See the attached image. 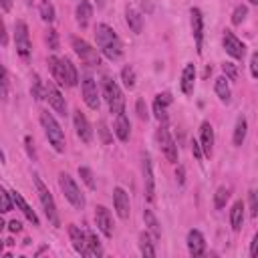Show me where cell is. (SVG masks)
<instances>
[{"mask_svg":"<svg viewBox=\"0 0 258 258\" xmlns=\"http://www.w3.org/2000/svg\"><path fill=\"white\" fill-rule=\"evenodd\" d=\"M153 113H155V119L159 121V123H167V107H163V105H159L157 101H153Z\"/></svg>","mask_w":258,"mask_h":258,"instance_id":"obj_41","label":"cell"},{"mask_svg":"<svg viewBox=\"0 0 258 258\" xmlns=\"http://www.w3.org/2000/svg\"><path fill=\"white\" fill-rule=\"evenodd\" d=\"M95 40H97V46H99V50H101V54H103L105 58H109V60L121 58V54H123V44H121L117 32H115L109 24L101 22V24L95 26Z\"/></svg>","mask_w":258,"mask_h":258,"instance_id":"obj_1","label":"cell"},{"mask_svg":"<svg viewBox=\"0 0 258 258\" xmlns=\"http://www.w3.org/2000/svg\"><path fill=\"white\" fill-rule=\"evenodd\" d=\"M8 230H10L12 234H18V232L22 230V224H20L18 220H10V222H8Z\"/></svg>","mask_w":258,"mask_h":258,"instance_id":"obj_52","label":"cell"},{"mask_svg":"<svg viewBox=\"0 0 258 258\" xmlns=\"http://www.w3.org/2000/svg\"><path fill=\"white\" fill-rule=\"evenodd\" d=\"M222 44H224V50H226L232 58H244V54H246V44H244L232 30H224Z\"/></svg>","mask_w":258,"mask_h":258,"instance_id":"obj_9","label":"cell"},{"mask_svg":"<svg viewBox=\"0 0 258 258\" xmlns=\"http://www.w3.org/2000/svg\"><path fill=\"white\" fill-rule=\"evenodd\" d=\"M258 254V234H254V238H252V242H250V256L254 258Z\"/></svg>","mask_w":258,"mask_h":258,"instance_id":"obj_53","label":"cell"},{"mask_svg":"<svg viewBox=\"0 0 258 258\" xmlns=\"http://www.w3.org/2000/svg\"><path fill=\"white\" fill-rule=\"evenodd\" d=\"M24 143H26V151H28V155H30L32 159H36V153H34V147H32V137L26 135V137H24Z\"/></svg>","mask_w":258,"mask_h":258,"instance_id":"obj_50","label":"cell"},{"mask_svg":"<svg viewBox=\"0 0 258 258\" xmlns=\"http://www.w3.org/2000/svg\"><path fill=\"white\" fill-rule=\"evenodd\" d=\"M48 69H50V73H52L54 81H56L58 85H64V73H62V62H60V58H58V56H50V58H48ZM64 87H67V85H64Z\"/></svg>","mask_w":258,"mask_h":258,"instance_id":"obj_30","label":"cell"},{"mask_svg":"<svg viewBox=\"0 0 258 258\" xmlns=\"http://www.w3.org/2000/svg\"><path fill=\"white\" fill-rule=\"evenodd\" d=\"M95 224L103 232V236H107V238L113 236V216L105 206H97L95 208Z\"/></svg>","mask_w":258,"mask_h":258,"instance_id":"obj_16","label":"cell"},{"mask_svg":"<svg viewBox=\"0 0 258 258\" xmlns=\"http://www.w3.org/2000/svg\"><path fill=\"white\" fill-rule=\"evenodd\" d=\"M60 62H62V73H64V85H67V87H75V85L79 83L77 67H75V64H73V60H71V58H67V56H62V58H60Z\"/></svg>","mask_w":258,"mask_h":258,"instance_id":"obj_25","label":"cell"},{"mask_svg":"<svg viewBox=\"0 0 258 258\" xmlns=\"http://www.w3.org/2000/svg\"><path fill=\"white\" fill-rule=\"evenodd\" d=\"M250 4H258V0H250Z\"/></svg>","mask_w":258,"mask_h":258,"instance_id":"obj_60","label":"cell"},{"mask_svg":"<svg viewBox=\"0 0 258 258\" xmlns=\"http://www.w3.org/2000/svg\"><path fill=\"white\" fill-rule=\"evenodd\" d=\"M99 133L103 137V143H109L111 137H109V129H107V123L105 121H99Z\"/></svg>","mask_w":258,"mask_h":258,"instance_id":"obj_46","label":"cell"},{"mask_svg":"<svg viewBox=\"0 0 258 258\" xmlns=\"http://www.w3.org/2000/svg\"><path fill=\"white\" fill-rule=\"evenodd\" d=\"M69 236H71V242H73L75 252L81 254V256H89V252H87V232L83 228L71 224L69 226Z\"/></svg>","mask_w":258,"mask_h":258,"instance_id":"obj_18","label":"cell"},{"mask_svg":"<svg viewBox=\"0 0 258 258\" xmlns=\"http://www.w3.org/2000/svg\"><path fill=\"white\" fill-rule=\"evenodd\" d=\"M189 16H191V34H194V40H196V48H198V54H202V44H204V16H202V10L191 8Z\"/></svg>","mask_w":258,"mask_h":258,"instance_id":"obj_14","label":"cell"},{"mask_svg":"<svg viewBox=\"0 0 258 258\" xmlns=\"http://www.w3.org/2000/svg\"><path fill=\"white\" fill-rule=\"evenodd\" d=\"M113 206H115V212H117V216L121 220H127L129 218L131 204H129V194L123 187H115L113 189Z\"/></svg>","mask_w":258,"mask_h":258,"instance_id":"obj_15","label":"cell"},{"mask_svg":"<svg viewBox=\"0 0 258 258\" xmlns=\"http://www.w3.org/2000/svg\"><path fill=\"white\" fill-rule=\"evenodd\" d=\"M250 214H252V218L258 216V196H256V191H250Z\"/></svg>","mask_w":258,"mask_h":258,"instance_id":"obj_45","label":"cell"},{"mask_svg":"<svg viewBox=\"0 0 258 258\" xmlns=\"http://www.w3.org/2000/svg\"><path fill=\"white\" fill-rule=\"evenodd\" d=\"M75 16H77V22H79V26H81V28H85V26L89 24L91 16H93V6H91V2H87V0H81V2L77 4Z\"/></svg>","mask_w":258,"mask_h":258,"instance_id":"obj_24","label":"cell"},{"mask_svg":"<svg viewBox=\"0 0 258 258\" xmlns=\"http://www.w3.org/2000/svg\"><path fill=\"white\" fill-rule=\"evenodd\" d=\"M228 200H230V189H228L226 185H220V187L216 189V194H214V208H216V210H222Z\"/></svg>","mask_w":258,"mask_h":258,"instance_id":"obj_34","label":"cell"},{"mask_svg":"<svg viewBox=\"0 0 258 258\" xmlns=\"http://www.w3.org/2000/svg\"><path fill=\"white\" fill-rule=\"evenodd\" d=\"M10 198H12V204H14V206L28 218V222H30L32 226H38V216H36V212L26 204V200H24L18 191H10Z\"/></svg>","mask_w":258,"mask_h":258,"instance_id":"obj_20","label":"cell"},{"mask_svg":"<svg viewBox=\"0 0 258 258\" xmlns=\"http://www.w3.org/2000/svg\"><path fill=\"white\" fill-rule=\"evenodd\" d=\"M0 8H2L4 12L12 10V0H0Z\"/></svg>","mask_w":258,"mask_h":258,"instance_id":"obj_55","label":"cell"},{"mask_svg":"<svg viewBox=\"0 0 258 258\" xmlns=\"http://www.w3.org/2000/svg\"><path fill=\"white\" fill-rule=\"evenodd\" d=\"M4 244H6V242H2V240H0V254L4 252Z\"/></svg>","mask_w":258,"mask_h":258,"instance_id":"obj_56","label":"cell"},{"mask_svg":"<svg viewBox=\"0 0 258 258\" xmlns=\"http://www.w3.org/2000/svg\"><path fill=\"white\" fill-rule=\"evenodd\" d=\"M71 44H73V48H75V52L87 62V64H93V67H97L101 60H99V54H97V50L87 42V40H83V38H79V36H73L71 38Z\"/></svg>","mask_w":258,"mask_h":258,"instance_id":"obj_8","label":"cell"},{"mask_svg":"<svg viewBox=\"0 0 258 258\" xmlns=\"http://www.w3.org/2000/svg\"><path fill=\"white\" fill-rule=\"evenodd\" d=\"M30 95L36 99V101H40V99H44V89H42V83H40V79H38V75H32V85H30Z\"/></svg>","mask_w":258,"mask_h":258,"instance_id":"obj_38","label":"cell"},{"mask_svg":"<svg viewBox=\"0 0 258 258\" xmlns=\"http://www.w3.org/2000/svg\"><path fill=\"white\" fill-rule=\"evenodd\" d=\"M81 91H83V101L87 103V107L93 109V111H97L99 109V89H97V81L91 75H87L83 79Z\"/></svg>","mask_w":258,"mask_h":258,"instance_id":"obj_10","label":"cell"},{"mask_svg":"<svg viewBox=\"0 0 258 258\" xmlns=\"http://www.w3.org/2000/svg\"><path fill=\"white\" fill-rule=\"evenodd\" d=\"M103 93H105V101H107L111 113L117 115V113H121V111L125 109V97H123V91L119 89V85H117L113 79H109V77L103 79Z\"/></svg>","mask_w":258,"mask_h":258,"instance_id":"obj_5","label":"cell"},{"mask_svg":"<svg viewBox=\"0 0 258 258\" xmlns=\"http://www.w3.org/2000/svg\"><path fill=\"white\" fill-rule=\"evenodd\" d=\"M222 71H224V77H226L228 81H236V79H238V69H236V64L224 62V64H222Z\"/></svg>","mask_w":258,"mask_h":258,"instance_id":"obj_42","label":"cell"},{"mask_svg":"<svg viewBox=\"0 0 258 258\" xmlns=\"http://www.w3.org/2000/svg\"><path fill=\"white\" fill-rule=\"evenodd\" d=\"M46 42H48V48L50 50H56L58 48V34L54 28H48L46 30Z\"/></svg>","mask_w":258,"mask_h":258,"instance_id":"obj_43","label":"cell"},{"mask_svg":"<svg viewBox=\"0 0 258 258\" xmlns=\"http://www.w3.org/2000/svg\"><path fill=\"white\" fill-rule=\"evenodd\" d=\"M143 220H145V226H147V230L151 232L153 240H157V238L161 236V226H159L155 214H153L151 210H143Z\"/></svg>","mask_w":258,"mask_h":258,"instance_id":"obj_28","label":"cell"},{"mask_svg":"<svg viewBox=\"0 0 258 258\" xmlns=\"http://www.w3.org/2000/svg\"><path fill=\"white\" fill-rule=\"evenodd\" d=\"M0 161H4V153H2V149H0Z\"/></svg>","mask_w":258,"mask_h":258,"instance_id":"obj_58","label":"cell"},{"mask_svg":"<svg viewBox=\"0 0 258 258\" xmlns=\"http://www.w3.org/2000/svg\"><path fill=\"white\" fill-rule=\"evenodd\" d=\"M103 2H105V0H97V4H99V6H103Z\"/></svg>","mask_w":258,"mask_h":258,"instance_id":"obj_59","label":"cell"},{"mask_svg":"<svg viewBox=\"0 0 258 258\" xmlns=\"http://www.w3.org/2000/svg\"><path fill=\"white\" fill-rule=\"evenodd\" d=\"M194 83H196V67L194 62H187L183 67V73H181V91L183 95H191L194 93Z\"/></svg>","mask_w":258,"mask_h":258,"instance_id":"obj_21","label":"cell"},{"mask_svg":"<svg viewBox=\"0 0 258 258\" xmlns=\"http://www.w3.org/2000/svg\"><path fill=\"white\" fill-rule=\"evenodd\" d=\"M121 81H123V85L127 87V89H133L135 87V81H137V77H135V69L133 67H123L121 69Z\"/></svg>","mask_w":258,"mask_h":258,"instance_id":"obj_35","label":"cell"},{"mask_svg":"<svg viewBox=\"0 0 258 258\" xmlns=\"http://www.w3.org/2000/svg\"><path fill=\"white\" fill-rule=\"evenodd\" d=\"M38 12H40V18H42L44 22H52L54 16H56L54 6H52L50 0H40V4H38Z\"/></svg>","mask_w":258,"mask_h":258,"instance_id":"obj_32","label":"cell"},{"mask_svg":"<svg viewBox=\"0 0 258 258\" xmlns=\"http://www.w3.org/2000/svg\"><path fill=\"white\" fill-rule=\"evenodd\" d=\"M141 171H143L145 200H147V202H153V200H155V177H153V165H151V157H149V155H143Z\"/></svg>","mask_w":258,"mask_h":258,"instance_id":"obj_11","label":"cell"},{"mask_svg":"<svg viewBox=\"0 0 258 258\" xmlns=\"http://www.w3.org/2000/svg\"><path fill=\"white\" fill-rule=\"evenodd\" d=\"M214 91H216V95L220 97L222 103H230L232 91H230V83H228V79H226L224 75L216 79V83H214Z\"/></svg>","mask_w":258,"mask_h":258,"instance_id":"obj_27","label":"cell"},{"mask_svg":"<svg viewBox=\"0 0 258 258\" xmlns=\"http://www.w3.org/2000/svg\"><path fill=\"white\" fill-rule=\"evenodd\" d=\"M8 91H10L8 73H6V69L0 64V99H2V101H6V99H8Z\"/></svg>","mask_w":258,"mask_h":258,"instance_id":"obj_36","label":"cell"},{"mask_svg":"<svg viewBox=\"0 0 258 258\" xmlns=\"http://www.w3.org/2000/svg\"><path fill=\"white\" fill-rule=\"evenodd\" d=\"M12 198H10V194L0 185V212L2 214H8V212H12Z\"/></svg>","mask_w":258,"mask_h":258,"instance_id":"obj_37","label":"cell"},{"mask_svg":"<svg viewBox=\"0 0 258 258\" xmlns=\"http://www.w3.org/2000/svg\"><path fill=\"white\" fill-rule=\"evenodd\" d=\"M185 242H187V252L191 256H202L206 252V240L200 230H189Z\"/></svg>","mask_w":258,"mask_h":258,"instance_id":"obj_19","label":"cell"},{"mask_svg":"<svg viewBox=\"0 0 258 258\" xmlns=\"http://www.w3.org/2000/svg\"><path fill=\"white\" fill-rule=\"evenodd\" d=\"M246 16H248V6H244V4L236 6L232 12V24H242L246 20Z\"/></svg>","mask_w":258,"mask_h":258,"instance_id":"obj_39","label":"cell"},{"mask_svg":"<svg viewBox=\"0 0 258 258\" xmlns=\"http://www.w3.org/2000/svg\"><path fill=\"white\" fill-rule=\"evenodd\" d=\"M40 125H42V129H44V135H46L48 143L52 145V149H54L56 153H62L64 147H67V143H64V131L60 129V125H58V121L52 117V113L42 111V113H40Z\"/></svg>","mask_w":258,"mask_h":258,"instance_id":"obj_2","label":"cell"},{"mask_svg":"<svg viewBox=\"0 0 258 258\" xmlns=\"http://www.w3.org/2000/svg\"><path fill=\"white\" fill-rule=\"evenodd\" d=\"M4 226H6V224H4V220H2V218H0V232H2V230H4Z\"/></svg>","mask_w":258,"mask_h":258,"instance_id":"obj_57","label":"cell"},{"mask_svg":"<svg viewBox=\"0 0 258 258\" xmlns=\"http://www.w3.org/2000/svg\"><path fill=\"white\" fill-rule=\"evenodd\" d=\"M155 137H157L159 149H161V153L165 155V159H167L169 163H177V145H175V141H173V137H171L169 129L165 127V123H161V125H159V129H157Z\"/></svg>","mask_w":258,"mask_h":258,"instance_id":"obj_6","label":"cell"},{"mask_svg":"<svg viewBox=\"0 0 258 258\" xmlns=\"http://www.w3.org/2000/svg\"><path fill=\"white\" fill-rule=\"evenodd\" d=\"M191 151H194V155H196V159H202L204 157V153H202V147H200V141H191Z\"/></svg>","mask_w":258,"mask_h":258,"instance_id":"obj_51","label":"cell"},{"mask_svg":"<svg viewBox=\"0 0 258 258\" xmlns=\"http://www.w3.org/2000/svg\"><path fill=\"white\" fill-rule=\"evenodd\" d=\"M139 250L145 258H153L155 256V246H153V238L147 234V232H141L139 234Z\"/></svg>","mask_w":258,"mask_h":258,"instance_id":"obj_29","label":"cell"},{"mask_svg":"<svg viewBox=\"0 0 258 258\" xmlns=\"http://www.w3.org/2000/svg\"><path fill=\"white\" fill-rule=\"evenodd\" d=\"M44 99L48 101V105L54 109V113L58 115H67V103H64V97L60 95V91L52 85V83H46L44 85Z\"/></svg>","mask_w":258,"mask_h":258,"instance_id":"obj_12","label":"cell"},{"mask_svg":"<svg viewBox=\"0 0 258 258\" xmlns=\"http://www.w3.org/2000/svg\"><path fill=\"white\" fill-rule=\"evenodd\" d=\"M58 187H60V191H62V196L71 202V206H75L77 210H83L85 208V196H83V191L79 189V185H77V181L69 175V173H58Z\"/></svg>","mask_w":258,"mask_h":258,"instance_id":"obj_4","label":"cell"},{"mask_svg":"<svg viewBox=\"0 0 258 258\" xmlns=\"http://www.w3.org/2000/svg\"><path fill=\"white\" fill-rule=\"evenodd\" d=\"M79 175H81V179L87 183L89 189H95V187H97V183H95V175H93V171H91L89 167H79Z\"/></svg>","mask_w":258,"mask_h":258,"instance_id":"obj_40","label":"cell"},{"mask_svg":"<svg viewBox=\"0 0 258 258\" xmlns=\"http://www.w3.org/2000/svg\"><path fill=\"white\" fill-rule=\"evenodd\" d=\"M175 175H177V181H179V183H183V181H185V169H183L181 165L177 167V171H175Z\"/></svg>","mask_w":258,"mask_h":258,"instance_id":"obj_54","label":"cell"},{"mask_svg":"<svg viewBox=\"0 0 258 258\" xmlns=\"http://www.w3.org/2000/svg\"><path fill=\"white\" fill-rule=\"evenodd\" d=\"M73 123H75L77 137H79L83 143H91V141H93V127H91L89 119L85 117V113H81V109L75 111V115H73Z\"/></svg>","mask_w":258,"mask_h":258,"instance_id":"obj_13","label":"cell"},{"mask_svg":"<svg viewBox=\"0 0 258 258\" xmlns=\"http://www.w3.org/2000/svg\"><path fill=\"white\" fill-rule=\"evenodd\" d=\"M125 20H127V26H129L135 34H141V30H143V16H141L139 10L127 6V8H125Z\"/></svg>","mask_w":258,"mask_h":258,"instance_id":"obj_23","label":"cell"},{"mask_svg":"<svg viewBox=\"0 0 258 258\" xmlns=\"http://www.w3.org/2000/svg\"><path fill=\"white\" fill-rule=\"evenodd\" d=\"M155 101H157L159 105H163V107H167V105L171 103V95H169V93H159V95L155 97Z\"/></svg>","mask_w":258,"mask_h":258,"instance_id":"obj_49","label":"cell"},{"mask_svg":"<svg viewBox=\"0 0 258 258\" xmlns=\"http://www.w3.org/2000/svg\"><path fill=\"white\" fill-rule=\"evenodd\" d=\"M0 44H2V46L8 44V32H6V24H4V20H2V16H0Z\"/></svg>","mask_w":258,"mask_h":258,"instance_id":"obj_47","label":"cell"},{"mask_svg":"<svg viewBox=\"0 0 258 258\" xmlns=\"http://www.w3.org/2000/svg\"><path fill=\"white\" fill-rule=\"evenodd\" d=\"M246 131H248V121L246 117H238L236 121V127H234V145H242L244 139H246Z\"/></svg>","mask_w":258,"mask_h":258,"instance_id":"obj_31","label":"cell"},{"mask_svg":"<svg viewBox=\"0 0 258 258\" xmlns=\"http://www.w3.org/2000/svg\"><path fill=\"white\" fill-rule=\"evenodd\" d=\"M14 46H16V52L22 56V58H28L30 56V36H28V26L24 20H18L14 24Z\"/></svg>","mask_w":258,"mask_h":258,"instance_id":"obj_7","label":"cell"},{"mask_svg":"<svg viewBox=\"0 0 258 258\" xmlns=\"http://www.w3.org/2000/svg\"><path fill=\"white\" fill-rule=\"evenodd\" d=\"M242 224H244V204L242 202H236L230 210V226L234 232H240L242 230Z\"/></svg>","mask_w":258,"mask_h":258,"instance_id":"obj_26","label":"cell"},{"mask_svg":"<svg viewBox=\"0 0 258 258\" xmlns=\"http://www.w3.org/2000/svg\"><path fill=\"white\" fill-rule=\"evenodd\" d=\"M200 147H202V153L206 157H212V153H214V127L210 125V121H204L200 125Z\"/></svg>","mask_w":258,"mask_h":258,"instance_id":"obj_17","label":"cell"},{"mask_svg":"<svg viewBox=\"0 0 258 258\" xmlns=\"http://www.w3.org/2000/svg\"><path fill=\"white\" fill-rule=\"evenodd\" d=\"M250 75H252L254 79L258 77V54H256V52H254L252 58H250Z\"/></svg>","mask_w":258,"mask_h":258,"instance_id":"obj_48","label":"cell"},{"mask_svg":"<svg viewBox=\"0 0 258 258\" xmlns=\"http://www.w3.org/2000/svg\"><path fill=\"white\" fill-rule=\"evenodd\" d=\"M87 252H89L87 258H91V256H103V248H101V244H99V240H97V236L93 232H87Z\"/></svg>","mask_w":258,"mask_h":258,"instance_id":"obj_33","label":"cell"},{"mask_svg":"<svg viewBox=\"0 0 258 258\" xmlns=\"http://www.w3.org/2000/svg\"><path fill=\"white\" fill-rule=\"evenodd\" d=\"M135 111H137V115H139V119H143V121H147V117H149V113H147V107H145V101H143V99H137V103H135Z\"/></svg>","mask_w":258,"mask_h":258,"instance_id":"obj_44","label":"cell"},{"mask_svg":"<svg viewBox=\"0 0 258 258\" xmlns=\"http://www.w3.org/2000/svg\"><path fill=\"white\" fill-rule=\"evenodd\" d=\"M32 181H34V187H36V194H38V200H40V204H42V210H44V214H46V220L54 226V228H58L60 226V220H58V212H56V204H54V200H52V196H50V191H48V187L44 185V181L34 173L32 175Z\"/></svg>","mask_w":258,"mask_h":258,"instance_id":"obj_3","label":"cell"},{"mask_svg":"<svg viewBox=\"0 0 258 258\" xmlns=\"http://www.w3.org/2000/svg\"><path fill=\"white\" fill-rule=\"evenodd\" d=\"M115 135L119 137V141H129L131 123H129V119H127V115L123 111L117 113V119H115Z\"/></svg>","mask_w":258,"mask_h":258,"instance_id":"obj_22","label":"cell"}]
</instances>
